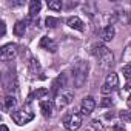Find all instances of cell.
<instances>
[{
    "mask_svg": "<svg viewBox=\"0 0 131 131\" xmlns=\"http://www.w3.org/2000/svg\"><path fill=\"white\" fill-rule=\"evenodd\" d=\"M91 52L99 59V62H100V65L102 67H111V65L114 63V57H113V52L105 46V45H100V43H96V45H93V49H91Z\"/></svg>",
    "mask_w": 131,
    "mask_h": 131,
    "instance_id": "cell-1",
    "label": "cell"
},
{
    "mask_svg": "<svg viewBox=\"0 0 131 131\" xmlns=\"http://www.w3.org/2000/svg\"><path fill=\"white\" fill-rule=\"evenodd\" d=\"M86 73H88V63L83 60H79L73 68V80L76 88H82L86 82Z\"/></svg>",
    "mask_w": 131,
    "mask_h": 131,
    "instance_id": "cell-2",
    "label": "cell"
},
{
    "mask_svg": "<svg viewBox=\"0 0 131 131\" xmlns=\"http://www.w3.org/2000/svg\"><path fill=\"white\" fill-rule=\"evenodd\" d=\"M11 117H13V120H14L17 125H25V123H28V122H31V120L34 119V113L29 111L28 108H22V110L14 111V113L11 114Z\"/></svg>",
    "mask_w": 131,
    "mask_h": 131,
    "instance_id": "cell-3",
    "label": "cell"
},
{
    "mask_svg": "<svg viewBox=\"0 0 131 131\" xmlns=\"http://www.w3.org/2000/svg\"><path fill=\"white\" fill-rule=\"evenodd\" d=\"M73 99H74V94L71 91H60L54 99V105H56L57 110H62L67 105H70L73 102Z\"/></svg>",
    "mask_w": 131,
    "mask_h": 131,
    "instance_id": "cell-4",
    "label": "cell"
},
{
    "mask_svg": "<svg viewBox=\"0 0 131 131\" xmlns=\"http://www.w3.org/2000/svg\"><path fill=\"white\" fill-rule=\"evenodd\" d=\"M63 122H65V126H67V129L76 131V129H79L80 125H82V116L77 114V113H73V114H70V116L65 117Z\"/></svg>",
    "mask_w": 131,
    "mask_h": 131,
    "instance_id": "cell-5",
    "label": "cell"
},
{
    "mask_svg": "<svg viewBox=\"0 0 131 131\" xmlns=\"http://www.w3.org/2000/svg\"><path fill=\"white\" fill-rule=\"evenodd\" d=\"M16 54H17V45H14V43H6V45L2 46V49H0L2 60H11Z\"/></svg>",
    "mask_w": 131,
    "mask_h": 131,
    "instance_id": "cell-6",
    "label": "cell"
},
{
    "mask_svg": "<svg viewBox=\"0 0 131 131\" xmlns=\"http://www.w3.org/2000/svg\"><path fill=\"white\" fill-rule=\"evenodd\" d=\"M94 108H96V100H94V97L86 96V97L82 100V106H80L82 114H90V113L94 111Z\"/></svg>",
    "mask_w": 131,
    "mask_h": 131,
    "instance_id": "cell-7",
    "label": "cell"
},
{
    "mask_svg": "<svg viewBox=\"0 0 131 131\" xmlns=\"http://www.w3.org/2000/svg\"><path fill=\"white\" fill-rule=\"evenodd\" d=\"M67 85V76L65 74H60L54 82H52V88H51V93L54 96H57L60 93V90H63V86Z\"/></svg>",
    "mask_w": 131,
    "mask_h": 131,
    "instance_id": "cell-8",
    "label": "cell"
},
{
    "mask_svg": "<svg viewBox=\"0 0 131 131\" xmlns=\"http://www.w3.org/2000/svg\"><path fill=\"white\" fill-rule=\"evenodd\" d=\"M40 48H43L46 51H51V52H56L57 51V43L52 39H49L48 36H43L42 40H40Z\"/></svg>",
    "mask_w": 131,
    "mask_h": 131,
    "instance_id": "cell-9",
    "label": "cell"
},
{
    "mask_svg": "<svg viewBox=\"0 0 131 131\" xmlns=\"http://www.w3.org/2000/svg\"><path fill=\"white\" fill-rule=\"evenodd\" d=\"M67 25H68L70 28H73V29H77V31H83V29H85V26H83L85 23H83L79 17H76V16H74V17H70V19L67 20Z\"/></svg>",
    "mask_w": 131,
    "mask_h": 131,
    "instance_id": "cell-10",
    "label": "cell"
},
{
    "mask_svg": "<svg viewBox=\"0 0 131 131\" xmlns=\"http://www.w3.org/2000/svg\"><path fill=\"white\" fill-rule=\"evenodd\" d=\"M114 34H116V31H114V26H113V25H108V26H105V28L100 31V37H102V40H105V42L113 40Z\"/></svg>",
    "mask_w": 131,
    "mask_h": 131,
    "instance_id": "cell-11",
    "label": "cell"
},
{
    "mask_svg": "<svg viewBox=\"0 0 131 131\" xmlns=\"http://www.w3.org/2000/svg\"><path fill=\"white\" fill-rule=\"evenodd\" d=\"M52 108H54V105H52L51 100H43V102H40V110H42V114H43L45 117H51V116H52Z\"/></svg>",
    "mask_w": 131,
    "mask_h": 131,
    "instance_id": "cell-12",
    "label": "cell"
},
{
    "mask_svg": "<svg viewBox=\"0 0 131 131\" xmlns=\"http://www.w3.org/2000/svg\"><path fill=\"white\" fill-rule=\"evenodd\" d=\"M105 85H108L111 90H116V88L119 86V77H117V74H116V73L108 74L106 79H105Z\"/></svg>",
    "mask_w": 131,
    "mask_h": 131,
    "instance_id": "cell-13",
    "label": "cell"
},
{
    "mask_svg": "<svg viewBox=\"0 0 131 131\" xmlns=\"http://www.w3.org/2000/svg\"><path fill=\"white\" fill-rule=\"evenodd\" d=\"M46 94H49V90H48V88H39V90L32 91V93L28 96V102H31V100H34V99H42V97H45Z\"/></svg>",
    "mask_w": 131,
    "mask_h": 131,
    "instance_id": "cell-14",
    "label": "cell"
},
{
    "mask_svg": "<svg viewBox=\"0 0 131 131\" xmlns=\"http://www.w3.org/2000/svg\"><path fill=\"white\" fill-rule=\"evenodd\" d=\"M16 103H17V100H16L14 96H6L3 99V110L5 111H9V110H13L16 106Z\"/></svg>",
    "mask_w": 131,
    "mask_h": 131,
    "instance_id": "cell-15",
    "label": "cell"
},
{
    "mask_svg": "<svg viewBox=\"0 0 131 131\" xmlns=\"http://www.w3.org/2000/svg\"><path fill=\"white\" fill-rule=\"evenodd\" d=\"M40 9H42V3L39 2V0H32V2L29 3V16H31V17L37 16Z\"/></svg>",
    "mask_w": 131,
    "mask_h": 131,
    "instance_id": "cell-16",
    "label": "cell"
},
{
    "mask_svg": "<svg viewBox=\"0 0 131 131\" xmlns=\"http://www.w3.org/2000/svg\"><path fill=\"white\" fill-rule=\"evenodd\" d=\"M25 31H26V23H25V22H17V23L14 25V34H16L17 37H22V36L25 34Z\"/></svg>",
    "mask_w": 131,
    "mask_h": 131,
    "instance_id": "cell-17",
    "label": "cell"
},
{
    "mask_svg": "<svg viewBox=\"0 0 131 131\" xmlns=\"http://www.w3.org/2000/svg\"><path fill=\"white\" fill-rule=\"evenodd\" d=\"M62 2L60 0H51V2H48V8L52 9V11H60L62 9Z\"/></svg>",
    "mask_w": 131,
    "mask_h": 131,
    "instance_id": "cell-18",
    "label": "cell"
},
{
    "mask_svg": "<svg viewBox=\"0 0 131 131\" xmlns=\"http://www.w3.org/2000/svg\"><path fill=\"white\" fill-rule=\"evenodd\" d=\"M57 23H59V20L56 17H46L45 19V26H48V28H54V26H57Z\"/></svg>",
    "mask_w": 131,
    "mask_h": 131,
    "instance_id": "cell-19",
    "label": "cell"
},
{
    "mask_svg": "<svg viewBox=\"0 0 131 131\" xmlns=\"http://www.w3.org/2000/svg\"><path fill=\"white\" fill-rule=\"evenodd\" d=\"M120 119L123 120V123L125 122H131V111H128V110L120 111Z\"/></svg>",
    "mask_w": 131,
    "mask_h": 131,
    "instance_id": "cell-20",
    "label": "cell"
},
{
    "mask_svg": "<svg viewBox=\"0 0 131 131\" xmlns=\"http://www.w3.org/2000/svg\"><path fill=\"white\" fill-rule=\"evenodd\" d=\"M122 73H123V76L129 80L131 79V63H128V65H125V67L122 68Z\"/></svg>",
    "mask_w": 131,
    "mask_h": 131,
    "instance_id": "cell-21",
    "label": "cell"
},
{
    "mask_svg": "<svg viewBox=\"0 0 131 131\" xmlns=\"http://www.w3.org/2000/svg\"><path fill=\"white\" fill-rule=\"evenodd\" d=\"M113 105V100L110 99V97H105L102 102H100V106H103V108H106V106H111Z\"/></svg>",
    "mask_w": 131,
    "mask_h": 131,
    "instance_id": "cell-22",
    "label": "cell"
},
{
    "mask_svg": "<svg viewBox=\"0 0 131 131\" xmlns=\"http://www.w3.org/2000/svg\"><path fill=\"white\" fill-rule=\"evenodd\" d=\"M0 25H2V31H0V34L5 36V32H6V25H5V22H0Z\"/></svg>",
    "mask_w": 131,
    "mask_h": 131,
    "instance_id": "cell-23",
    "label": "cell"
},
{
    "mask_svg": "<svg viewBox=\"0 0 131 131\" xmlns=\"http://www.w3.org/2000/svg\"><path fill=\"white\" fill-rule=\"evenodd\" d=\"M114 131H125V128H123L122 125H116V126H114Z\"/></svg>",
    "mask_w": 131,
    "mask_h": 131,
    "instance_id": "cell-24",
    "label": "cell"
},
{
    "mask_svg": "<svg viewBox=\"0 0 131 131\" xmlns=\"http://www.w3.org/2000/svg\"><path fill=\"white\" fill-rule=\"evenodd\" d=\"M0 131H9V129H8V126L5 123H2V125H0Z\"/></svg>",
    "mask_w": 131,
    "mask_h": 131,
    "instance_id": "cell-25",
    "label": "cell"
},
{
    "mask_svg": "<svg viewBox=\"0 0 131 131\" xmlns=\"http://www.w3.org/2000/svg\"><path fill=\"white\" fill-rule=\"evenodd\" d=\"M126 103H128V106L131 108V96H128V99H126Z\"/></svg>",
    "mask_w": 131,
    "mask_h": 131,
    "instance_id": "cell-26",
    "label": "cell"
}]
</instances>
